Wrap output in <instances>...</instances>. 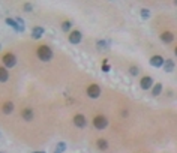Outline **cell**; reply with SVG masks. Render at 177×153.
I'll return each instance as SVG.
<instances>
[{
  "instance_id": "cell-1",
  "label": "cell",
  "mask_w": 177,
  "mask_h": 153,
  "mask_svg": "<svg viewBox=\"0 0 177 153\" xmlns=\"http://www.w3.org/2000/svg\"><path fill=\"white\" fill-rule=\"evenodd\" d=\"M36 56L41 62H50L53 59V50L48 45H39L36 50Z\"/></svg>"
},
{
  "instance_id": "cell-2",
  "label": "cell",
  "mask_w": 177,
  "mask_h": 153,
  "mask_svg": "<svg viewBox=\"0 0 177 153\" xmlns=\"http://www.w3.org/2000/svg\"><path fill=\"white\" fill-rule=\"evenodd\" d=\"M2 62H3V66H5V68L11 69V68H14V66L17 65V57H15L14 53H6V54L3 56Z\"/></svg>"
},
{
  "instance_id": "cell-3",
  "label": "cell",
  "mask_w": 177,
  "mask_h": 153,
  "mask_svg": "<svg viewBox=\"0 0 177 153\" xmlns=\"http://www.w3.org/2000/svg\"><path fill=\"white\" fill-rule=\"evenodd\" d=\"M93 126H95L96 129L102 131V129H105L107 126H108V119H107L105 116L99 114V116H96V117L93 119Z\"/></svg>"
},
{
  "instance_id": "cell-4",
  "label": "cell",
  "mask_w": 177,
  "mask_h": 153,
  "mask_svg": "<svg viewBox=\"0 0 177 153\" xmlns=\"http://www.w3.org/2000/svg\"><path fill=\"white\" fill-rule=\"evenodd\" d=\"M86 93H87V96L90 99H98L101 96V87L98 84H90L87 87V90H86Z\"/></svg>"
},
{
  "instance_id": "cell-5",
  "label": "cell",
  "mask_w": 177,
  "mask_h": 153,
  "mask_svg": "<svg viewBox=\"0 0 177 153\" xmlns=\"http://www.w3.org/2000/svg\"><path fill=\"white\" fill-rule=\"evenodd\" d=\"M5 23H6L8 26H11V27H12L17 33H23V32L26 30V27H24V26H21V24H18L15 18H9V17H8L6 20H5Z\"/></svg>"
},
{
  "instance_id": "cell-6",
  "label": "cell",
  "mask_w": 177,
  "mask_h": 153,
  "mask_svg": "<svg viewBox=\"0 0 177 153\" xmlns=\"http://www.w3.org/2000/svg\"><path fill=\"white\" fill-rule=\"evenodd\" d=\"M68 39H69V42L74 44V45H77V44H80L81 42V39H83V35L80 30H72L69 36H68Z\"/></svg>"
},
{
  "instance_id": "cell-7",
  "label": "cell",
  "mask_w": 177,
  "mask_h": 153,
  "mask_svg": "<svg viewBox=\"0 0 177 153\" xmlns=\"http://www.w3.org/2000/svg\"><path fill=\"white\" fill-rule=\"evenodd\" d=\"M74 125H75L77 128H86L87 119H86L83 114H75V116H74Z\"/></svg>"
},
{
  "instance_id": "cell-8",
  "label": "cell",
  "mask_w": 177,
  "mask_h": 153,
  "mask_svg": "<svg viewBox=\"0 0 177 153\" xmlns=\"http://www.w3.org/2000/svg\"><path fill=\"white\" fill-rule=\"evenodd\" d=\"M140 87L143 90H149L153 87V78L152 77H143L141 81H140Z\"/></svg>"
},
{
  "instance_id": "cell-9",
  "label": "cell",
  "mask_w": 177,
  "mask_h": 153,
  "mask_svg": "<svg viewBox=\"0 0 177 153\" xmlns=\"http://www.w3.org/2000/svg\"><path fill=\"white\" fill-rule=\"evenodd\" d=\"M164 63H165V59L162 56H153L150 59V65L153 68H161V66H164Z\"/></svg>"
},
{
  "instance_id": "cell-10",
  "label": "cell",
  "mask_w": 177,
  "mask_h": 153,
  "mask_svg": "<svg viewBox=\"0 0 177 153\" xmlns=\"http://www.w3.org/2000/svg\"><path fill=\"white\" fill-rule=\"evenodd\" d=\"M159 38L164 44H171L174 41V35L171 33V32H164V33H161Z\"/></svg>"
},
{
  "instance_id": "cell-11",
  "label": "cell",
  "mask_w": 177,
  "mask_h": 153,
  "mask_svg": "<svg viewBox=\"0 0 177 153\" xmlns=\"http://www.w3.org/2000/svg\"><path fill=\"white\" fill-rule=\"evenodd\" d=\"M21 117L26 120V122H30V120H33V117H35V114H33V110H30V108H24V110L21 111Z\"/></svg>"
},
{
  "instance_id": "cell-12",
  "label": "cell",
  "mask_w": 177,
  "mask_h": 153,
  "mask_svg": "<svg viewBox=\"0 0 177 153\" xmlns=\"http://www.w3.org/2000/svg\"><path fill=\"white\" fill-rule=\"evenodd\" d=\"M44 33H45V29L36 26V27H33V30H32V38H33V39H41Z\"/></svg>"
},
{
  "instance_id": "cell-13",
  "label": "cell",
  "mask_w": 177,
  "mask_h": 153,
  "mask_svg": "<svg viewBox=\"0 0 177 153\" xmlns=\"http://www.w3.org/2000/svg\"><path fill=\"white\" fill-rule=\"evenodd\" d=\"M174 62L171 60V59H168V60H165V63H164V69H165V72H168V74H171L173 71H174Z\"/></svg>"
},
{
  "instance_id": "cell-14",
  "label": "cell",
  "mask_w": 177,
  "mask_h": 153,
  "mask_svg": "<svg viewBox=\"0 0 177 153\" xmlns=\"http://www.w3.org/2000/svg\"><path fill=\"white\" fill-rule=\"evenodd\" d=\"M8 80H9V74H8V69L3 66V68H0V81H2V83H6Z\"/></svg>"
},
{
  "instance_id": "cell-15",
  "label": "cell",
  "mask_w": 177,
  "mask_h": 153,
  "mask_svg": "<svg viewBox=\"0 0 177 153\" xmlns=\"http://www.w3.org/2000/svg\"><path fill=\"white\" fill-rule=\"evenodd\" d=\"M14 111V104L12 102H5L3 104V113L5 114H11Z\"/></svg>"
},
{
  "instance_id": "cell-16",
  "label": "cell",
  "mask_w": 177,
  "mask_h": 153,
  "mask_svg": "<svg viewBox=\"0 0 177 153\" xmlns=\"http://www.w3.org/2000/svg\"><path fill=\"white\" fill-rule=\"evenodd\" d=\"M96 146H98L99 150H107L108 149V143H107V140H104V138H99L96 141Z\"/></svg>"
},
{
  "instance_id": "cell-17",
  "label": "cell",
  "mask_w": 177,
  "mask_h": 153,
  "mask_svg": "<svg viewBox=\"0 0 177 153\" xmlns=\"http://www.w3.org/2000/svg\"><path fill=\"white\" fill-rule=\"evenodd\" d=\"M161 92H162V84L161 83H158V84H155L152 87V95L153 96H159Z\"/></svg>"
},
{
  "instance_id": "cell-18",
  "label": "cell",
  "mask_w": 177,
  "mask_h": 153,
  "mask_svg": "<svg viewBox=\"0 0 177 153\" xmlns=\"http://www.w3.org/2000/svg\"><path fill=\"white\" fill-rule=\"evenodd\" d=\"M65 150H66V143L65 141H60V143H57V147H56L54 153H63Z\"/></svg>"
},
{
  "instance_id": "cell-19",
  "label": "cell",
  "mask_w": 177,
  "mask_h": 153,
  "mask_svg": "<svg viewBox=\"0 0 177 153\" xmlns=\"http://www.w3.org/2000/svg\"><path fill=\"white\" fill-rule=\"evenodd\" d=\"M71 27H72L71 21H63V23H62V30H63V32H66V33H68V32L71 30Z\"/></svg>"
},
{
  "instance_id": "cell-20",
  "label": "cell",
  "mask_w": 177,
  "mask_h": 153,
  "mask_svg": "<svg viewBox=\"0 0 177 153\" xmlns=\"http://www.w3.org/2000/svg\"><path fill=\"white\" fill-rule=\"evenodd\" d=\"M96 45H98L99 50H107V48H108V42H107V41H98Z\"/></svg>"
},
{
  "instance_id": "cell-21",
  "label": "cell",
  "mask_w": 177,
  "mask_h": 153,
  "mask_svg": "<svg viewBox=\"0 0 177 153\" xmlns=\"http://www.w3.org/2000/svg\"><path fill=\"white\" fill-rule=\"evenodd\" d=\"M138 72H140V69H138V66H129V74L132 75V77H137L138 75Z\"/></svg>"
},
{
  "instance_id": "cell-22",
  "label": "cell",
  "mask_w": 177,
  "mask_h": 153,
  "mask_svg": "<svg viewBox=\"0 0 177 153\" xmlns=\"http://www.w3.org/2000/svg\"><path fill=\"white\" fill-rule=\"evenodd\" d=\"M140 15H141V18L147 20V18H150V11H149V9H141Z\"/></svg>"
},
{
  "instance_id": "cell-23",
  "label": "cell",
  "mask_w": 177,
  "mask_h": 153,
  "mask_svg": "<svg viewBox=\"0 0 177 153\" xmlns=\"http://www.w3.org/2000/svg\"><path fill=\"white\" fill-rule=\"evenodd\" d=\"M110 69H111V66L108 65V62H107V59H105L104 63H102V71H104V72H110Z\"/></svg>"
},
{
  "instance_id": "cell-24",
  "label": "cell",
  "mask_w": 177,
  "mask_h": 153,
  "mask_svg": "<svg viewBox=\"0 0 177 153\" xmlns=\"http://www.w3.org/2000/svg\"><path fill=\"white\" fill-rule=\"evenodd\" d=\"M32 9H33V6H32L30 3H26V5H24V11H26V12H32Z\"/></svg>"
},
{
  "instance_id": "cell-25",
  "label": "cell",
  "mask_w": 177,
  "mask_h": 153,
  "mask_svg": "<svg viewBox=\"0 0 177 153\" xmlns=\"http://www.w3.org/2000/svg\"><path fill=\"white\" fill-rule=\"evenodd\" d=\"M32 153H45V152H41V150H36V152H32Z\"/></svg>"
},
{
  "instance_id": "cell-26",
  "label": "cell",
  "mask_w": 177,
  "mask_h": 153,
  "mask_svg": "<svg viewBox=\"0 0 177 153\" xmlns=\"http://www.w3.org/2000/svg\"><path fill=\"white\" fill-rule=\"evenodd\" d=\"M174 54H176V56H177V47H176V48H174Z\"/></svg>"
},
{
  "instance_id": "cell-27",
  "label": "cell",
  "mask_w": 177,
  "mask_h": 153,
  "mask_svg": "<svg viewBox=\"0 0 177 153\" xmlns=\"http://www.w3.org/2000/svg\"><path fill=\"white\" fill-rule=\"evenodd\" d=\"M174 5H176V6H177V2H174Z\"/></svg>"
},
{
  "instance_id": "cell-28",
  "label": "cell",
  "mask_w": 177,
  "mask_h": 153,
  "mask_svg": "<svg viewBox=\"0 0 177 153\" xmlns=\"http://www.w3.org/2000/svg\"><path fill=\"white\" fill-rule=\"evenodd\" d=\"M2 153H5V152H2Z\"/></svg>"
}]
</instances>
